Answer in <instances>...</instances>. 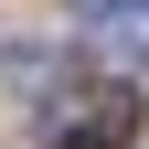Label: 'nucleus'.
Listing matches in <instances>:
<instances>
[{
  "label": "nucleus",
  "mask_w": 149,
  "mask_h": 149,
  "mask_svg": "<svg viewBox=\"0 0 149 149\" xmlns=\"http://www.w3.org/2000/svg\"><path fill=\"white\" fill-rule=\"evenodd\" d=\"M43 117H53V149H128L139 139V96H128V85H74Z\"/></svg>",
  "instance_id": "1"
},
{
  "label": "nucleus",
  "mask_w": 149,
  "mask_h": 149,
  "mask_svg": "<svg viewBox=\"0 0 149 149\" xmlns=\"http://www.w3.org/2000/svg\"><path fill=\"white\" fill-rule=\"evenodd\" d=\"M85 32L128 64H149V0H85Z\"/></svg>",
  "instance_id": "2"
}]
</instances>
